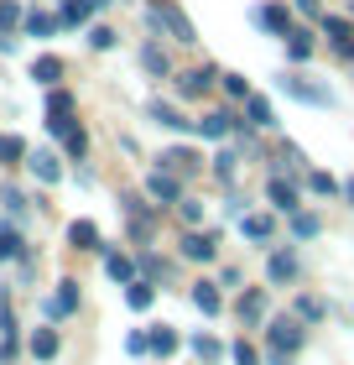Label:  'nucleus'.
<instances>
[{
  "instance_id": "473e14b6",
  "label": "nucleus",
  "mask_w": 354,
  "mask_h": 365,
  "mask_svg": "<svg viewBox=\"0 0 354 365\" xmlns=\"http://www.w3.org/2000/svg\"><path fill=\"white\" fill-rule=\"evenodd\" d=\"M105 272H110L115 282H136V261H130V256H115V251H110V256H105Z\"/></svg>"
},
{
  "instance_id": "dca6fc26",
  "label": "nucleus",
  "mask_w": 354,
  "mask_h": 365,
  "mask_svg": "<svg viewBox=\"0 0 354 365\" xmlns=\"http://www.w3.org/2000/svg\"><path fill=\"white\" fill-rule=\"evenodd\" d=\"M240 235H245V240H256V245H266V240L276 235V225L266 220V214H240Z\"/></svg>"
},
{
  "instance_id": "7ed1b4c3",
  "label": "nucleus",
  "mask_w": 354,
  "mask_h": 365,
  "mask_svg": "<svg viewBox=\"0 0 354 365\" xmlns=\"http://www.w3.org/2000/svg\"><path fill=\"white\" fill-rule=\"evenodd\" d=\"M120 209H125V220H130V235L146 245V240H151V230H157V214H151L157 204H146L141 193H120Z\"/></svg>"
},
{
  "instance_id": "e433bc0d",
  "label": "nucleus",
  "mask_w": 354,
  "mask_h": 365,
  "mask_svg": "<svg viewBox=\"0 0 354 365\" xmlns=\"http://www.w3.org/2000/svg\"><path fill=\"white\" fill-rule=\"evenodd\" d=\"M234 162H240L234 152H219V157H214V178H219V182H234Z\"/></svg>"
},
{
  "instance_id": "f03ea898",
  "label": "nucleus",
  "mask_w": 354,
  "mask_h": 365,
  "mask_svg": "<svg viewBox=\"0 0 354 365\" xmlns=\"http://www.w3.org/2000/svg\"><path fill=\"white\" fill-rule=\"evenodd\" d=\"M276 84H281V94L302 99V105H318V110H328V105H333V89H328V84H318V78H308V73H281Z\"/></svg>"
},
{
  "instance_id": "2f4dec72",
  "label": "nucleus",
  "mask_w": 354,
  "mask_h": 365,
  "mask_svg": "<svg viewBox=\"0 0 354 365\" xmlns=\"http://www.w3.org/2000/svg\"><path fill=\"white\" fill-rule=\"evenodd\" d=\"M31 78H37V84H58L63 78V58H37L31 63Z\"/></svg>"
},
{
  "instance_id": "cd10ccee",
  "label": "nucleus",
  "mask_w": 354,
  "mask_h": 365,
  "mask_svg": "<svg viewBox=\"0 0 354 365\" xmlns=\"http://www.w3.org/2000/svg\"><path fill=\"white\" fill-rule=\"evenodd\" d=\"M58 26H63V16H47V11H31V16H26V31H31V37H53Z\"/></svg>"
},
{
  "instance_id": "4be33fe9",
  "label": "nucleus",
  "mask_w": 354,
  "mask_h": 365,
  "mask_svg": "<svg viewBox=\"0 0 354 365\" xmlns=\"http://www.w3.org/2000/svg\"><path fill=\"white\" fill-rule=\"evenodd\" d=\"M125 303L136 308V313H146L151 303H157V287H151L146 277H136V282H130V287H125Z\"/></svg>"
},
{
  "instance_id": "09e8293b",
  "label": "nucleus",
  "mask_w": 354,
  "mask_h": 365,
  "mask_svg": "<svg viewBox=\"0 0 354 365\" xmlns=\"http://www.w3.org/2000/svg\"><path fill=\"white\" fill-rule=\"evenodd\" d=\"M16 16H21V11H16V0H0V26H16Z\"/></svg>"
},
{
  "instance_id": "5701e85b",
  "label": "nucleus",
  "mask_w": 354,
  "mask_h": 365,
  "mask_svg": "<svg viewBox=\"0 0 354 365\" xmlns=\"http://www.w3.org/2000/svg\"><path fill=\"white\" fill-rule=\"evenodd\" d=\"M26 168L37 173L42 182H58V178H63V168H58V157H53V152H31V157H26Z\"/></svg>"
},
{
  "instance_id": "a211bd4d",
  "label": "nucleus",
  "mask_w": 354,
  "mask_h": 365,
  "mask_svg": "<svg viewBox=\"0 0 354 365\" xmlns=\"http://www.w3.org/2000/svg\"><path fill=\"white\" fill-rule=\"evenodd\" d=\"M256 21H261L266 31H276V37H286V31H292V11H286V6H261Z\"/></svg>"
},
{
  "instance_id": "4c0bfd02",
  "label": "nucleus",
  "mask_w": 354,
  "mask_h": 365,
  "mask_svg": "<svg viewBox=\"0 0 354 365\" xmlns=\"http://www.w3.org/2000/svg\"><path fill=\"white\" fill-rule=\"evenodd\" d=\"M323 303H318V297H297V319H308V324H318V319H323Z\"/></svg>"
},
{
  "instance_id": "864d4df0",
  "label": "nucleus",
  "mask_w": 354,
  "mask_h": 365,
  "mask_svg": "<svg viewBox=\"0 0 354 365\" xmlns=\"http://www.w3.org/2000/svg\"><path fill=\"white\" fill-rule=\"evenodd\" d=\"M94 6H110V0H94Z\"/></svg>"
},
{
  "instance_id": "bb28decb",
  "label": "nucleus",
  "mask_w": 354,
  "mask_h": 365,
  "mask_svg": "<svg viewBox=\"0 0 354 365\" xmlns=\"http://www.w3.org/2000/svg\"><path fill=\"white\" fill-rule=\"evenodd\" d=\"M58 136H63V146H68V157H78V162H83V152H89V136H83V125H73V120H68V125L58 130Z\"/></svg>"
},
{
  "instance_id": "49530a36",
  "label": "nucleus",
  "mask_w": 354,
  "mask_h": 365,
  "mask_svg": "<svg viewBox=\"0 0 354 365\" xmlns=\"http://www.w3.org/2000/svg\"><path fill=\"white\" fill-rule=\"evenodd\" d=\"M141 272H146V282H151V277H167V261H157V256H141Z\"/></svg>"
},
{
  "instance_id": "9b49d317",
  "label": "nucleus",
  "mask_w": 354,
  "mask_h": 365,
  "mask_svg": "<svg viewBox=\"0 0 354 365\" xmlns=\"http://www.w3.org/2000/svg\"><path fill=\"white\" fill-rule=\"evenodd\" d=\"M146 115H151L157 125H167V130H198V120H188V115H177L172 105H162V99H151V105H146Z\"/></svg>"
},
{
  "instance_id": "0eeeda50",
  "label": "nucleus",
  "mask_w": 354,
  "mask_h": 365,
  "mask_svg": "<svg viewBox=\"0 0 354 365\" xmlns=\"http://www.w3.org/2000/svg\"><path fill=\"white\" fill-rule=\"evenodd\" d=\"M214 251H219L214 230H188V235H182V256L188 261H214Z\"/></svg>"
},
{
  "instance_id": "ea45409f",
  "label": "nucleus",
  "mask_w": 354,
  "mask_h": 365,
  "mask_svg": "<svg viewBox=\"0 0 354 365\" xmlns=\"http://www.w3.org/2000/svg\"><path fill=\"white\" fill-rule=\"evenodd\" d=\"M0 204H6L16 220H21V214H26V193H21V188H0Z\"/></svg>"
},
{
  "instance_id": "39448f33",
  "label": "nucleus",
  "mask_w": 354,
  "mask_h": 365,
  "mask_svg": "<svg viewBox=\"0 0 354 365\" xmlns=\"http://www.w3.org/2000/svg\"><path fill=\"white\" fill-rule=\"evenodd\" d=\"M266 339H271V350H286V355H297L308 334H302V324H297V319H276L271 329H266Z\"/></svg>"
},
{
  "instance_id": "20e7f679",
  "label": "nucleus",
  "mask_w": 354,
  "mask_h": 365,
  "mask_svg": "<svg viewBox=\"0 0 354 365\" xmlns=\"http://www.w3.org/2000/svg\"><path fill=\"white\" fill-rule=\"evenodd\" d=\"M146 198H151V204H177V198H182V178L177 173H167V168H157V173H151L146 178Z\"/></svg>"
},
{
  "instance_id": "f3484780",
  "label": "nucleus",
  "mask_w": 354,
  "mask_h": 365,
  "mask_svg": "<svg viewBox=\"0 0 354 365\" xmlns=\"http://www.w3.org/2000/svg\"><path fill=\"white\" fill-rule=\"evenodd\" d=\"M193 308L204 313V319H214V313L224 308V297H219V287H214V282H193Z\"/></svg>"
},
{
  "instance_id": "3c124183",
  "label": "nucleus",
  "mask_w": 354,
  "mask_h": 365,
  "mask_svg": "<svg viewBox=\"0 0 354 365\" xmlns=\"http://www.w3.org/2000/svg\"><path fill=\"white\" fill-rule=\"evenodd\" d=\"M297 6H302V11H308V16H318V0H297Z\"/></svg>"
},
{
  "instance_id": "412c9836",
  "label": "nucleus",
  "mask_w": 354,
  "mask_h": 365,
  "mask_svg": "<svg viewBox=\"0 0 354 365\" xmlns=\"http://www.w3.org/2000/svg\"><path fill=\"white\" fill-rule=\"evenodd\" d=\"M261 319H266V292L261 287L240 292V324H261Z\"/></svg>"
},
{
  "instance_id": "2eb2a0df",
  "label": "nucleus",
  "mask_w": 354,
  "mask_h": 365,
  "mask_svg": "<svg viewBox=\"0 0 354 365\" xmlns=\"http://www.w3.org/2000/svg\"><path fill=\"white\" fill-rule=\"evenodd\" d=\"M78 308V282H58V297L47 303V319H68Z\"/></svg>"
},
{
  "instance_id": "ddd939ff",
  "label": "nucleus",
  "mask_w": 354,
  "mask_h": 365,
  "mask_svg": "<svg viewBox=\"0 0 354 365\" xmlns=\"http://www.w3.org/2000/svg\"><path fill=\"white\" fill-rule=\"evenodd\" d=\"M68 245H73V251H105V240H99V230L89 220H73L68 225Z\"/></svg>"
},
{
  "instance_id": "603ef678",
  "label": "nucleus",
  "mask_w": 354,
  "mask_h": 365,
  "mask_svg": "<svg viewBox=\"0 0 354 365\" xmlns=\"http://www.w3.org/2000/svg\"><path fill=\"white\" fill-rule=\"evenodd\" d=\"M344 193H349V204H354V178H349V182H344Z\"/></svg>"
},
{
  "instance_id": "aec40b11",
  "label": "nucleus",
  "mask_w": 354,
  "mask_h": 365,
  "mask_svg": "<svg viewBox=\"0 0 354 365\" xmlns=\"http://www.w3.org/2000/svg\"><path fill=\"white\" fill-rule=\"evenodd\" d=\"M141 68H146L151 78H167V73H172V58H167L157 42H146V47H141Z\"/></svg>"
},
{
  "instance_id": "de8ad7c7",
  "label": "nucleus",
  "mask_w": 354,
  "mask_h": 365,
  "mask_svg": "<svg viewBox=\"0 0 354 365\" xmlns=\"http://www.w3.org/2000/svg\"><path fill=\"white\" fill-rule=\"evenodd\" d=\"M281 168H302V152H297V146H292V141H286V146H281Z\"/></svg>"
},
{
  "instance_id": "9d476101",
  "label": "nucleus",
  "mask_w": 354,
  "mask_h": 365,
  "mask_svg": "<svg viewBox=\"0 0 354 365\" xmlns=\"http://www.w3.org/2000/svg\"><path fill=\"white\" fill-rule=\"evenodd\" d=\"M323 37L339 47V58H354V31H349L344 16H323Z\"/></svg>"
},
{
  "instance_id": "a878e982",
  "label": "nucleus",
  "mask_w": 354,
  "mask_h": 365,
  "mask_svg": "<svg viewBox=\"0 0 354 365\" xmlns=\"http://www.w3.org/2000/svg\"><path fill=\"white\" fill-rule=\"evenodd\" d=\"M193 355L204 365H219V360H224V344H219L214 334H193Z\"/></svg>"
},
{
  "instance_id": "58836bf2",
  "label": "nucleus",
  "mask_w": 354,
  "mask_h": 365,
  "mask_svg": "<svg viewBox=\"0 0 354 365\" xmlns=\"http://www.w3.org/2000/svg\"><path fill=\"white\" fill-rule=\"evenodd\" d=\"M89 42L99 47V53H110V47L120 42V31H115V26H94V31H89Z\"/></svg>"
},
{
  "instance_id": "423d86ee",
  "label": "nucleus",
  "mask_w": 354,
  "mask_h": 365,
  "mask_svg": "<svg viewBox=\"0 0 354 365\" xmlns=\"http://www.w3.org/2000/svg\"><path fill=\"white\" fill-rule=\"evenodd\" d=\"M240 125H245V120H234L229 110H209L204 120H198V136H204V141H224V136H234Z\"/></svg>"
},
{
  "instance_id": "72a5a7b5",
  "label": "nucleus",
  "mask_w": 354,
  "mask_h": 365,
  "mask_svg": "<svg viewBox=\"0 0 354 365\" xmlns=\"http://www.w3.org/2000/svg\"><path fill=\"white\" fill-rule=\"evenodd\" d=\"M172 350H177V334H172V329H167V324H162V329H151V355H162V360H167Z\"/></svg>"
},
{
  "instance_id": "79ce46f5",
  "label": "nucleus",
  "mask_w": 354,
  "mask_h": 365,
  "mask_svg": "<svg viewBox=\"0 0 354 365\" xmlns=\"http://www.w3.org/2000/svg\"><path fill=\"white\" fill-rule=\"evenodd\" d=\"M229 355H234V365H261V355H256V344H245V339H240V344H234V350H229Z\"/></svg>"
},
{
  "instance_id": "a19ab883",
  "label": "nucleus",
  "mask_w": 354,
  "mask_h": 365,
  "mask_svg": "<svg viewBox=\"0 0 354 365\" xmlns=\"http://www.w3.org/2000/svg\"><path fill=\"white\" fill-rule=\"evenodd\" d=\"M308 188H313V193H323V198H333V193H339V182H333L328 173H308Z\"/></svg>"
},
{
  "instance_id": "1a4fd4ad",
  "label": "nucleus",
  "mask_w": 354,
  "mask_h": 365,
  "mask_svg": "<svg viewBox=\"0 0 354 365\" xmlns=\"http://www.w3.org/2000/svg\"><path fill=\"white\" fill-rule=\"evenodd\" d=\"M162 168L177 173V178H188V173L204 168V152H193V146H172V152H162Z\"/></svg>"
},
{
  "instance_id": "c85d7f7f",
  "label": "nucleus",
  "mask_w": 354,
  "mask_h": 365,
  "mask_svg": "<svg viewBox=\"0 0 354 365\" xmlns=\"http://www.w3.org/2000/svg\"><path fill=\"white\" fill-rule=\"evenodd\" d=\"M31 355H37V360L58 355V334H53V329H31Z\"/></svg>"
},
{
  "instance_id": "f257e3e1",
  "label": "nucleus",
  "mask_w": 354,
  "mask_h": 365,
  "mask_svg": "<svg viewBox=\"0 0 354 365\" xmlns=\"http://www.w3.org/2000/svg\"><path fill=\"white\" fill-rule=\"evenodd\" d=\"M146 21H151V31H172V42H198V31H193V21H188V11L177 6V0H151V11H146Z\"/></svg>"
},
{
  "instance_id": "8fccbe9b",
  "label": "nucleus",
  "mask_w": 354,
  "mask_h": 365,
  "mask_svg": "<svg viewBox=\"0 0 354 365\" xmlns=\"http://www.w3.org/2000/svg\"><path fill=\"white\" fill-rule=\"evenodd\" d=\"M0 53H16V37H11L6 26H0Z\"/></svg>"
},
{
  "instance_id": "a18cd8bd",
  "label": "nucleus",
  "mask_w": 354,
  "mask_h": 365,
  "mask_svg": "<svg viewBox=\"0 0 354 365\" xmlns=\"http://www.w3.org/2000/svg\"><path fill=\"white\" fill-rule=\"evenodd\" d=\"M125 350H130V355H146V350H151V334H141V329H136V334L125 339Z\"/></svg>"
},
{
  "instance_id": "6ab92c4d",
  "label": "nucleus",
  "mask_w": 354,
  "mask_h": 365,
  "mask_svg": "<svg viewBox=\"0 0 354 365\" xmlns=\"http://www.w3.org/2000/svg\"><path fill=\"white\" fill-rule=\"evenodd\" d=\"M313 31H302V26H292V31H286V58H292V63H308L313 58Z\"/></svg>"
},
{
  "instance_id": "4468645a",
  "label": "nucleus",
  "mask_w": 354,
  "mask_h": 365,
  "mask_svg": "<svg viewBox=\"0 0 354 365\" xmlns=\"http://www.w3.org/2000/svg\"><path fill=\"white\" fill-rule=\"evenodd\" d=\"M266 277H271V287L292 282V277H297V256H292V251H271V261H266Z\"/></svg>"
},
{
  "instance_id": "c9c22d12",
  "label": "nucleus",
  "mask_w": 354,
  "mask_h": 365,
  "mask_svg": "<svg viewBox=\"0 0 354 365\" xmlns=\"http://www.w3.org/2000/svg\"><path fill=\"white\" fill-rule=\"evenodd\" d=\"M26 157V141L21 136H0V162H21Z\"/></svg>"
},
{
  "instance_id": "b1692460",
  "label": "nucleus",
  "mask_w": 354,
  "mask_h": 365,
  "mask_svg": "<svg viewBox=\"0 0 354 365\" xmlns=\"http://www.w3.org/2000/svg\"><path fill=\"white\" fill-rule=\"evenodd\" d=\"M271 120H276V115H271V105H266L261 94H250V99H245V125H256V130H266Z\"/></svg>"
},
{
  "instance_id": "6e6552de",
  "label": "nucleus",
  "mask_w": 354,
  "mask_h": 365,
  "mask_svg": "<svg viewBox=\"0 0 354 365\" xmlns=\"http://www.w3.org/2000/svg\"><path fill=\"white\" fill-rule=\"evenodd\" d=\"M214 78H224V73L209 68V63H204V68H188V73H177V94H182V99H198V94L214 84Z\"/></svg>"
},
{
  "instance_id": "c03bdc74",
  "label": "nucleus",
  "mask_w": 354,
  "mask_h": 365,
  "mask_svg": "<svg viewBox=\"0 0 354 365\" xmlns=\"http://www.w3.org/2000/svg\"><path fill=\"white\" fill-rule=\"evenodd\" d=\"M177 214H182L188 225H198V220H204V204H193V198H177Z\"/></svg>"
},
{
  "instance_id": "393cba45",
  "label": "nucleus",
  "mask_w": 354,
  "mask_h": 365,
  "mask_svg": "<svg viewBox=\"0 0 354 365\" xmlns=\"http://www.w3.org/2000/svg\"><path fill=\"white\" fill-rule=\"evenodd\" d=\"M73 105H78V99H73L68 89H53V94H47V120H68Z\"/></svg>"
},
{
  "instance_id": "c756f323",
  "label": "nucleus",
  "mask_w": 354,
  "mask_h": 365,
  "mask_svg": "<svg viewBox=\"0 0 354 365\" xmlns=\"http://www.w3.org/2000/svg\"><path fill=\"white\" fill-rule=\"evenodd\" d=\"M94 16V0H63V26H83Z\"/></svg>"
},
{
  "instance_id": "f704fd0d",
  "label": "nucleus",
  "mask_w": 354,
  "mask_h": 365,
  "mask_svg": "<svg viewBox=\"0 0 354 365\" xmlns=\"http://www.w3.org/2000/svg\"><path fill=\"white\" fill-rule=\"evenodd\" d=\"M318 230H323V220H318V214H292V235H297V240H313Z\"/></svg>"
},
{
  "instance_id": "37998d69",
  "label": "nucleus",
  "mask_w": 354,
  "mask_h": 365,
  "mask_svg": "<svg viewBox=\"0 0 354 365\" xmlns=\"http://www.w3.org/2000/svg\"><path fill=\"white\" fill-rule=\"evenodd\" d=\"M224 89H229L234 99H250V84H245V73H224Z\"/></svg>"
},
{
  "instance_id": "5fc2aeb1",
  "label": "nucleus",
  "mask_w": 354,
  "mask_h": 365,
  "mask_svg": "<svg viewBox=\"0 0 354 365\" xmlns=\"http://www.w3.org/2000/svg\"><path fill=\"white\" fill-rule=\"evenodd\" d=\"M349 11H354V6H349Z\"/></svg>"
},
{
  "instance_id": "f8f14e48",
  "label": "nucleus",
  "mask_w": 354,
  "mask_h": 365,
  "mask_svg": "<svg viewBox=\"0 0 354 365\" xmlns=\"http://www.w3.org/2000/svg\"><path fill=\"white\" fill-rule=\"evenodd\" d=\"M266 198H271V209H281V214H297V182L271 178V182H266Z\"/></svg>"
},
{
  "instance_id": "7c9ffc66",
  "label": "nucleus",
  "mask_w": 354,
  "mask_h": 365,
  "mask_svg": "<svg viewBox=\"0 0 354 365\" xmlns=\"http://www.w3.org/2000/svg\"><path fill=\"white\" fill-rule=\"evenodd\" d=\"M26 256V245H21V235H16L11 225H0V261H21Z\"/></svg>"
}]
</instances>
